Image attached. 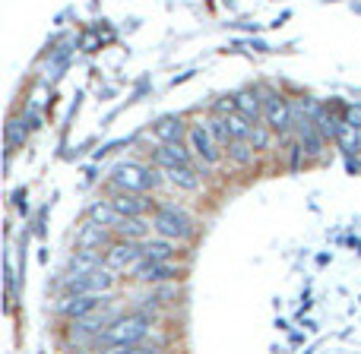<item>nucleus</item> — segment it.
Listing matches in <instances>:
<instances>
[{
  "instance_id": "obj_8",
  "label": "nucleus",
  "mask_w": 361,
  "mask_h": 354,
  "mask_svg": "<svg viewBox=\"0 0 361 354\" xmlns=\"http://www.w3.org/2000/svg\"><path fill=\"white\" fill-rule=\"evenodd\" d=\"M263 117L273 130H289L292 127V105L279 95H267L263 99Z\"/></svg>"
},
{
  "instance_id": "obj_7",
  "label": "nucleus",
  "mask_w": 361,
  "mask_h": 354,
  "mask_svg": "<svg viewBox=\"0 0 361 354\" xmlns=\"http://www.w3.org/2000/svg\"><path fill=\"white\" fill-rule=\"evenodd\" d=\"M101 304H105V298H101V294H89V291H70V298L60 301L58 310L60 313H70V317L76 319V317H86V313L99 310Z\"/></svg>"
},
{
  "instance_id": "obj_19",
  "label": "nucleus",
  "mask_w": 361,
  "mask_h": 354,
  "mask_svg": "<svg viewBox=\"0 0 361 354\" xmlns=\"http://www.w3.org/2000/svg\"><path fill=\"white\" fill-rule=\"evenodd\" d=\"M101 241H105V225H99V221H89L80 231V237H76L80 247H95V244H101Z\"/></svg>"
},
{
  "instance_id": "obj_4",
  "label": "nucleus",
  "mask_w": 361,
  "mask_h": 354,
  "mask_svg": "<svg viewBox=\"0 0 361 354\" xmlns=\"http://www.w3.org/2000/svg\"><path fill=\"white\" fill-rule=\"evenodd\" d=\"M115 313H101V310H92V313H86V317H76V323H73V329H70V339L73 342H95V335L101 332V329H108L111 323H115Z\"/></svg>"
},
{
  "instance_id": "obj_6",
  "label": "nucleus",
  "mask_w": 361,
  "mask_h": 354,
  "mask_svg": "<svg viewBox=\"0 0 361 354\" xmlns=\"http://www.w3.org/2000/svg\"><path fill=\"white\" fill-rule=\"evenodd\" d=\"M111 266H105V269H95L89 272V276H80V278H67V288L70 291H89V294H105V291L115 285V276H111Z\"/></svg>"
},
{
  "instance_id": "obj_9",
  "label": "nucleus",
  "mask_w": 361,
  "mask_h": 354,
  "mask_svg": "<svg viewBox=\"0 0 361 354\" xmlns=\"http://www.w3.org/2000/svg\"><path fill=\"white\" fill-rule=\"evenodd\" d=\"M190 142H194V152L206 165H216L219 162V142L212 140V133H210V127H206V124H200V127H190Z\"/></svg>"
},
{
  "instance_id": "obj_2",
  "label": "nucleus",
  "mask_w": 361,
  "mask_h": 354,
  "mask_svg": "<svg viewBox=\"0 0 361 354\" xmlns=\"http://www.w3.org/2000/svg\"><path fill=\"white\" fill-rule=\"evenodd\" d=\"M111 180H115V187H121V190L143 193V190L159 184V174L143 168V165H137V162H121V165H115V171H111Z\"/></svg>"
},
{
  "instance_id": "obj_28",
  "label": "nucleus",
  "mask_w": 361,
  "mask_h": 354,
  "mask_svg": "<svg viewBox=\"0 0 361 354\" xmlns=\"http://www.w3.org/2000/svg\"><path fill=\"white\" fill-rule=\"evenodd\" d=\"M7 136H10V146H19L22 142V121H10Z\"/></svg>"
},
{
  "instance_id": "obj_10",
  "label": "nucleus",
  "mask_w": 361,
  "mask_h": 354,
  "mask_svg": "<svg viewBox=\"0 0 361 354\" xmlns=\"http://www.w3.org/2000/svg\"><path fill=\"white\" fill-rule=\"evenodd\" d=\"M101 266V256L95 253L92 247H80V253L70 260V269H67V278H80V276H89Z\"/></svg>"
},
{
  "instance_id": "obj_24",
  "label": "nucleus",
  "mask_w": 361,
  "mask_h": 354,
  "mask_svg": "<svg viewBox=\"0 0 361 354\" xmlns=\"http://www.w3.org/2000/svg\"><path fill=\"white\" fill-rule=\"evenodd\" d=\"M314 121H317V127H320V133L324 136H339V130H342V124L336 121V117H333V114H326V111H320L317 117H314Z\"/></svg>"
},
{
  "instance_id": "obj_27",
  "label": "nucleus",
  "mask_w": 361,
  "mask_h": 354,
  "mask_svg": "<svg viewBox=\"0 0 361 354\" xmlns=\"http://www.w3.org/2000/svg\"><path fill=\"white\" fill-rule=\"evenodd\" d=\"M247 140L253 142V149H267V142H269V133H267V130H260V127H253V130H251V136H247Z\"/></svg>"
},
{
  "instance_id": "obj_14",
  "label": "nucleus",
  "mask_w": 361,
  "mask_h": 354,
  "mask_svg": "<svg viewBox=\"0 0 361 354\" xmlns=\"http://www.w3.org/2000/svg\"><path fill=\"white\" fill-rule=\"evenodd\" d=\"M225 124H228L231 140H247V136H251V130H253L251 117H247V114H241L238 108H235L231 114H225Z\"/></svg>"
},
{
  "instance_id": "obj_1",
  "label": "nucleus",
  "mask_w": 361,
  "mask_h": 354,
  "mask_svg": "<svg viewBox=\"0 0 361 354\" xmlns=\"http://www.w3.org/2000/svg\"><path fill=\"white\" fill-rule=\"evenodd\" d=\"M146 332H149V317L131 313V317L115 319L108 329H101L92 345H99V348H137L140 342L146 339Z\"/></svg>"
},
{
  "instance_id": "obj_29",
  "label": "nucleus",
  "mask_w": 361,
  "mask_h": 354,
  "mask_svg": "<svg viewBox=\"0 0 361 354\" xmlns=\"http://www.w3.org/2000/svg\"><path fill=\"white\" fill-rule=\"evenodd\" d=\"M346 124H349V127H355V130L361 127V108H349V111H346Z\"/></svg>"
},
{
  "instance_id": "obj_23",
  "label": "nucleus",
  "mask_w": 361,
  "mask_h": 354,
  "mask_svg": "<svg viewBox=\"0 0 361 354\" xmlns=\"http://www.w3.org/2000/svg\"><path fill=\"white\" fill-rule=\"evenodd\" d=\"M174 250H171V244L168 241H149L143 247V256L146 260H168V256H171Z\"/></svg>"
},
{
  "instance_id": "obj_16",
  "label": "nucleus",
  "mask_w": 361,
  "mask_h": 354,
  "mask_svg": "<svg viewBox=\"0 0 361 354\" xmlns=\"http://www.w3.org/2000/svg\"><path fill=\"white\" fill-rule=\"evenodd\" d=\"M111 205H115L121 215H143V212H146V199L133 196L131 190L121 193V196H115V199H111Z\"/></svg>"
},
{
  "instance_id": "obj_11",
  "label": "nucleus",
  "mask_w": 361,
  "mask_h": 354,
  "mask_svg": "<svg viewBox=\"0 0 361 354\" xmlns=\"http://www.w3.org/2000/svg\"><path fill=\"white\" fill-rule=\"evenodd\" d=\"M133 276H137L140 282H165V278L174 276V269L165 260H143L137 269H133Z\"/></svg>"
},
{
  "instance_id": "obj_12",
  "label": "nucleus",
  "mask_w": 361,
  "mask_h": 354,
  "mask_svg": "<svg viewBox=\"0 0 361 354\" xmlns=\"http://www.w3.org/2000/svg\"><path fill=\"white\" fill-rule=\"evenodd\" d=\"M156 165L171 168V165H190V152L180 142H162V149L156 152Z\"/></svg>"
},
{
  "instance_id": "obj_17",
  "label": "nucleus",
  "mask_w": 361,
  "mask_h": 354,
  "mask_svg": "<svg viewBox=\"0 0 361 354\" xmlns=\"http://www.w3.org/2000/svg\"><path fill=\"white\" fill-rule=\"evenodd\" d=\"M156 136H159L162 142H180V136H184V124H180L178 117H162V121L156 124Z\"/></svg>"
},
{
  "instance_id": "obj_21",
  "label": "nucleus",
  "mask_w": 361,
  "mask_h": 354,
  "mask_svg": "<svg viewBox=\"0 0 361 354\" xmlns=\"http://www.w3.org/2000/svg\"><path fill=\"white\" fill-rule=\"evenodd\" d=\"M235 105H238V111L247 114L251 121L260 117V101H257V95H253V92H238V95H235Z\"/></svg>"
},
{
  "instance_id": "obj_3",
  "label": "nucleus",
  "mask_w": 361,
  "mask_h": 354,
  "mask_svg": "<svg viewBox=\"0 0 361 354\" xmlns=\"http://www.w3.org/2000/svg\"><path fill=\"white\" fill-rule=\"evenodd\" d=\"M152 228L162 234V237H187L190 234V219L180 212L178 205H162L156 219H152Z\"/></svg>"
},
{
  "instance_id": "obj_13",
  "label": "nucleus",
  "mask_w": 361,
  "mask_h": 354,
  "mask_svg": "<svg viewBox=\"0 0 361 354\" xmlns=\"http://www.w3.org/2000/svg\"><path fill=\"white\" fill-rule=\"evenodd\" d=\"M165 171H168V180L178 184L180 190H196V187H200V177L194 174L190 165H171V168H165Z\"/></svg>"
},
{
  "instance_id": "obj_26",
  "label": "nucleus",
  "mask_w": 361,
  "mask_h": 354,
  "mask_svg": "<svg viewBox=\"0 0 361 354\" xmlns=\"http://www.w3.org/2000/svg\"><path fill=\"white\" fill-rule=\"evenodd\" d=\"M336 140L342 142V149H346V152H355L361 146V136L355 133V127H349V124H342V130H339V136H336Z\"/></svg>"
},
{
  "instance_id": "obj_20",
  "label": "nucleus",
  "mask_w": 361,
  "mask_h": 354,
  "mask_svg": "<svg viewBox=\"0 0 361 354\" xmlns=\"http://www.w3.org/2000/svg\"><path fill=\"white\" fill-rule=\"evenodd\" d=\"M298 133H301V142L308 146V152H311V155H317V152H320V133L314 130V121H308V117H304V121L298 124Z\"/></svg>"
},
{
  "instance_id": "obj_18",
  "label": "nucleus",
  "mask_w": 361,
  "mask_h": 354,
  "mask_svg": "<svg viewBox=\"0 0 361 354\" xmlns=\"http://www.w3.org/2000/svg\"><path fill=\"white\" fill-rule=\"evenodd\" d=\"M121 219H124V215L121 212H117V209H115V205H92V221H99V225H105V228H117V225H121Z\"/></svg>"
},
{
  "instance_id": "obj_15",
  "label": "nucleus",
  "mask_w": 361,
  "mask_h": 354,
  "mask_svg": "<svg viewBox=\"0 0 361 354\" xmlns=\"http://www.w3.org/2000/svg\"><path fill=\"white\" fill-rule=\"evenodd\" d=\"M117 234H124L127 241H140V237H146V231H149V225H146L140 215H124L121 225L115 228Z\"/></svg>"
},
{
  "instance_id": "obj_5",
  "label": "nucleus",
  "mask_w": 361,
  "mask_h": 354,
  "mask_svg": "<svg viewBox=\"0 0 361 354\" xmlns=\"http://www.w3.org/2000/svg\"><path fill=\"white\" fill-rule=\"evenodd\" d=\"M143 260H146L143 247H137L133 241H127V244H115V247L108 250V256H105V266H111L115 272H127V269H137Z\"/></svg>"
},
{
  "instance_id": "obj_25",
  "label": "nucleus",
  "mask_w": 361,
  "mask_h": 354,
  "mask_svg": "<svg viewBox=\"0 0 361 354\" xmlns=\"http://www.w3.org/2000/svg\"><path fill=\"white\" fill-rule=\"evenodd\" d=\"M206 127H210L212 140H216L219 146H225V142L231 140V133H228V124H225V117H212V121L206 124Z\"/></svg>"
},
{
  "instance_id": "obj_22",
  "label": "nucleus",
  "mask_w": 361,
  "mask_h": 354,
  "mask_svg": "<svg viewBox=\"0 0 361 354\" xmlns=\"http://www.w3.org/2000/svg\"><path fill=\"white\" fill-rule=\"evenodd\" d=\"M228 155H231V162L247 165V162L253 158V149L247 146V140H231V142H228Z\"/></svg>"
}]
</instances>
